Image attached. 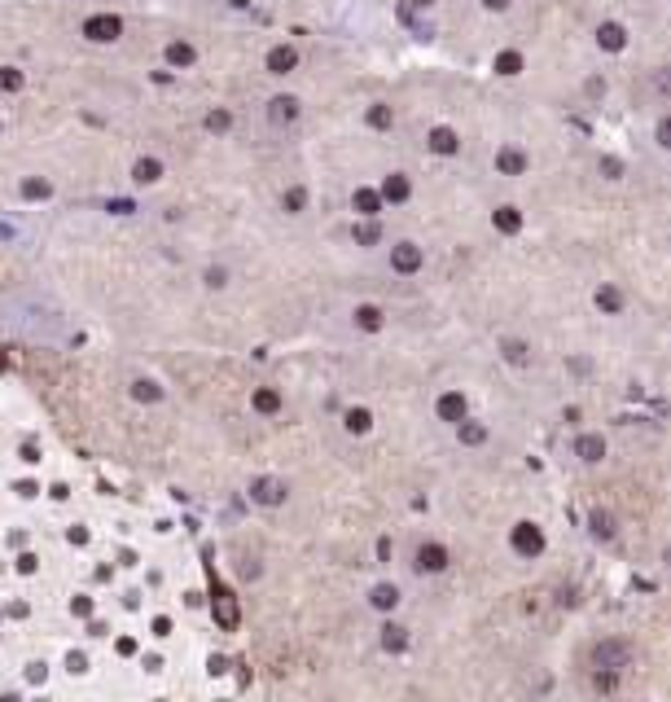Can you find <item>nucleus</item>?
Wrapping results in <instances>:
<instances>
[{
	"label": "nucleus",
	"mask_w": 671,
	"mask_h": 702,
	"mask_svg": "<svg viewBox=\"0 0 671 702\" xmlns=\"http://www.w3.org/2000/svg\"><path fill=\"white\" fill-rule=\"evenodd\" d=\"M628 659H632V646H628V641H619V637L597 641L592 654H588L592 672H619V668H628Z\"/></svg>",
	"instance_id": "1"
},
{
	"label": "nucleus",
	"mask_w": 671,
	"mask_h": 702,
	"mask_svg": "<svg viewBox=\"0 0 671 702\" xmlns=\"http://www.w3.org/2000/svg\"><path fill=\"white\" fill-rule=\"evenodd\" d=\"M509 544H513L518 557H540L548 549V535H544L540 522H518V527L509 531Z\"/></svg>",
	"instance_id": "2"
},
{
	"label": "nucleus",
	"mask_w": 671,
	"mask_h": 702,
	"mask_svg": "<svg viewBox=\"0 0 671 702\" xmlns=\"http://www.w3.org/2000/svg\"><path fill=\"white\" fill-rule=\"evenodd\" d=\"M422 264H426V255H422V246H417V242H395L391 246V268L400 272V277L422 272Z\"/></svg>",
	"instance_id": "3"
},
{
	"label": "nucleus",
	"mask_w": 671,
	"mask_h": 702,
	"mask_svg": "<svg viewBox=\"0 0 671 702\" xmlns=\"http://www.w3.org/2000/svg\"><path fill=\"white\" fill-rule=\"evenodd\" d=\"M435 413H439V422L457 426V422H465V417H470V400H465L461 391H443V395H439V404H435Z\"/></svg>",
	"instance_id": "4"
},
{
	"label": "nucleus",
	"mask_w": 671,
	"mask_h": 702,
	"mask_svg": "<svg viewBox=\"0 0 671 702\" xmlns=\"http://www.w3.org/2000/svg\"><path fill=\"white\" fill-rule=\"evenodd\" d=\"M382 207H386L382 189H369V185H364V189H355V194H351V211H355L360 220H378Z\"/></svg>",
	"instance_id": "5"
},
{
	"label": "nucleus",
	"mask_w": 671,
	"mask_h": 702,
	"mask_svg": "<svg viewBox=\"0 0 671 702\" xmlns=\"http://www.w3.org/2000/svg\"><path fill=\"white\" fill-rule=\"evenodd\" d=\"M118 31H123V22H118L114 14H97V18H88V22H83V35H88V40H97V44L118 40Z\"/></svg>",
	"instance_id": "6"
},
{
	"label": "nucleus",
	"mask_w": 671,
	"mask_h": 702,
	"mask_svg": "<svg viewBox=\"0 0 671 702\" xmlns=\"http://www.w3.org/2000/svg\"><path fill=\"white\" fill-rule=\"evenodd\" d=\"M417 570H422V575H439V570H448V549L435 544V540L422 544V549H417Z\"/></svg>",
	"instance_id": "7"
},
{
	"label": "nucleus",
	"mask_w": 671,
	"mask_h": 702,
	"mask_svg": "<svg viewBox=\"0 0 671 702\" xmlns=\"http://www.w3.org/2000/svg\"><path fill=\"white\" fill-rule=\"evenodd\" d=\"M592 303H597V312H601V316H619L628 299H623V290L615 281H601V285H597V294H592Z\"/></svg>",
	"instance_id": "8"
},
{
	"label": "nucleus",
	"mask_w": 671,
	"mask_h": 702,
	"mask_svg": "<svg viewBox=\"0 0 671 702\" xmlns=\"http://www.w3.org/2000/svg\"><path fill=\"white\" fill-rule=\"evenodd\" d=\"M597 49L623 53L628 49V27H623V22H601V27H597Z\"/></svg>",
	"instance_id": "9"
},
{
	"label": "nucleus",
	"mask_w": 671,
	"mask_h": 702,
	"mask_svg": "<svg viewBox=\"0 0 671 702\" xmlns=\"http://www.w3.org/2000/svg\"><path fill=\"white\" fill-rule=\"evenodd\" d=\"M575 457L588 461V466H597V461H606V439L597 431H584L579 439H575Z\"/></svg>",
	"instance_id": "10"
},
{
	"label": "nucleus",
	"mask_w": 671,
	"mask_h": 702,
	"mask_svg": "<svg viewBox=\"0 0 671 702\" xmlns=\"http://www.w3.org/2000/svg\"><path fill=\"white\" fill-rule=\"evenodd\" d=\"M263 66H268L272 75H290V70L298 66V49H294V44H277V49H268Z\"/></svg>",
	"instance_id": "11"
},
{
	"label": "nucleus",
	"mask_w": 671,
	"mask_h": 702,
	"mask_svg": "<svg viewBox=\"0 0 671 702\" xmlns=\"http://www.w3.org/2000/svg\"><path fill=\"white\" fill-rule=\"evenodd\" d=\"M496 172L500 176H522L526 172V154L518 145H500L496 149Z\"/></svg>",
	"instance_id": "12"
},
{
	"label": "nucleus",
	"mask_w": 671,
	"mask_h": 702,
	"mask_svg": "<svg viewBox=\"0 0 671 702\" xmlns=\"http://www.w3.org/2000/svg\"><path fill=\"white\" fill-rule=\"evenodd\" d=\"M491 224H496V233H505V237H518V233H522V211L505 202V207H496V211H491Z\"/></svg>",
	"instance_id": "13"
},
{
	"label": "nucleus",
	"mask_w": 671,
	"mask_h": 702,
	"mask_svg": "<svg viewBox=\"0 0 671 702\" xmlns=\"http://www.w3.org/2000/svg\"><path fill=\"white\" fill-rule=\"evenodd\" d=\"M250 496H255L259 505H281L285 501V483L281 479H255L250 483Z\"/></svg>",
	"instance_id": "14"
},
{
	"label": "nucleus",
	"mask_w": 671,
	"mask_h": 702,
	"mask_svg": "<svg viewBox=\"0 0 671 702\" xmlns=\"http://www.w3.org/2000/svg\"><path fill=\"white\" fill-rule=\"evenodd\" d=\"M382 198H386V202H409L413 198V180L404 172H391L386 180H382Z\"/></svg>",
	"instance_id": "15"
},
{
	"label": "nucleus",
	"mask_w": 671,
	"mask_h": 702,
	"mask_svg": "<svg viewBox=\"0 0 671 702\" xmlns=\"http://www.w3.org/2000/svg\"><path fill=\"white\" fill-rule=\"evenodd\" d=\"M430 149L443 154V158H452V154L461 149V136L452 132V127H430Z\"/></svg>",
	"instance_id": "16"
},
{
	"label": "nucleus",
	"mask_w": 671,
	"mask_h": 702,
	"mask_svg": "<svg viewBox=\"0 0 671 702\" xmlns=\"http://www.w3.org/2000/svg\"><path fill=\"white\" fill-rule=\"evenodd\" d=\"M355 325H360L364 334H378V329L386 325V312H382L378 303H360V307H355Z\"/></svg>",
	"instance_id": "17"
},
{
	"label": "nucleus",
	"mask_w": 671,
	"mask_h": 702,
	"mask_svg": "<svg viewBox=\"0 0 671 702\" xmlns=\"http://www.w3.org/2000/svg\"><path fill=\"white\" fill-rule=\"evenodd\" d=\"M457 435H461V444H465V448H478V444H487V426H483V422H474V417L457 422Z\"/></svg>",
	"instance_id": "18"
},
{
	"label": "nucleus",
	"mask_w": 671,
	"mask_h": 702,
	"mask_svg": "<svg viewBox=\"0 0 671 702\" xmlns=\"http://www.w3.org/2000/svg\"><path fill=\"white\" fill-rule=\"evenodd\" d=\"M342 426H347L351 435H369V431H373V413H369V409H347Z\"/></svg>",
	"instance_id": "19"
},
{
	"label": "nucleus",
	"mask_w": 671,
	"mask_h": 702,
	"mask_svg": "<svg viewBox=\"0 0 671 702\" xmlns=\"http://www.w3.org/2000/svg\"><path fill=\"white\" fill-rule=\"evenodd\" d=\"M382 646H386L391 654H404V650H409V632H404L400 623H386V628H382Z\"/></svg>",
	"instance_id": "20"
},
{
	"label": "nucleus",
	"mask_w": 671,
	"mask_h": 702,
	"mask_svg": "<svg viewBox=\"0 0 671 702\" xmlns=\"http://www.w3.org/2000/svg\"><path fill=\"white\" fill-rule=\"evenodd\" d=\"M250 404H255V413H281V391H272V386H259Z\"/></svg>",
	"instance_id": "21"
},
{
	"label": "nucleus",
	"mask_w": 671,
	"mask_h": 702,
	"mask_svg": "<svg viewBox=\"0 0 671 702\" xmlns=\"http://www.w3.org/2000/svg\"><path fill=\"white\" fill-rule=\"evenodd\" d=\"M272 118H277V123H294V118H298V101L294 97H272Z\"/></svg>",
	"instance_id": "22"
},
{
	"label": "nucleus",
	"mask_w": 671,
	"mask_h": 702,
	"mask_svg": "<svg viewBox=\"0 0 671 702\" xmlns=\"http://www.w3.org/2000/svg\"><path fill=\"white\" fill-rule=\"evenodd\" d=\"M369 601H373L378 610H395V606H400V588H395V584H378Z\"/></svg>",
	"instance_id": "23"
},
{
	"label": "nucleus",
	"mask_w": 671,
	"mask_h": 702,
	"mask_svg": "<svg viewBox=\"0 0 671 702\" xmlns=\"http://www.w3.org/2000/svg\"><path fill=\"white\" fill-rule=\"evenodd\" d=\"M496 75H518L522 70V53H513V49H505V53H496Z\"/></svg>",
	"instance_id": "24"
},
{
	"label": "nucleus",
	"mask_w": 671,
	"mask_h": 702,
	"mask_svg": "<svg viewBox=\"0 0 671 702\" xmlns=\"http://www.w3.org/2000/svg\"><path fill=\"white\" fill-rule=\"evenodd\" d=\"M281 207H285V211H290V216H298V211H303V207H307V189H303V185H294V189H285V194H281Z\"/></svg>",
	"instance_id": "25"
},
{
	"label": "nucleus",
	"mask_w": 671,
	"mask_h": 702,
	"mask_svg": "<svg viewBox=\"0 0 671 702\" xmlns=\"http://www.w3.org/2000/svg\"><path fill=\"white\" fill-rule=\"evenodd\" d=\"M132 176H136L141 185H154V180H158V176H163V163H158V158H141V163H136V172H132Z\"/></svg>",
	"instance_id": "26"
},
{
	"label": "nucleus",
	"mask_w": 671,
	"mask_h": 702,
	"mask_svg": "<svg viewBox=\"0 0 671 702\" xmlns=\"http://www.w3.org/2000/svg\"><path fill=\"white\" fill-rule=\"evenodd\" d=\"M500 351H505V360H509V364H526V360H531V355H526V342H522V338H505V342H500Z\"/></svg>",
	"instance_id": "27"
},
{
	"label": "nucleus",
	"mask_w": 671,
	"mask_h": 702,
	"mask_svg": "<svg viewBox=\"0 0 671 702\" xmlns=\"http://www.w3.org/2000/svg\"><path fill=\"white\" fill-rule=\"evenodd\" d=\"M391 123H395L391 105H369V127H378V132H386Z\"/></svg>",
	"instance_id": "28"
},
{
	"label": "nucleus",
	"mask_w": 671,
	"mask_h": 702,
	"mask_svg": "<svg viewBox=\"0 0 671 702\" xmlns=\"http://www.w3.org/2000/svg\"><path fill=\"white\" fill-rule=\"evenodd\" d=\"M355 242H360V246H373V242H382V224H378V220H364L360 229H355Z\"/></svg>",
	"instance_id": "29"
},
{
	"label": "nucleus",
	"mask_w": 671,
	"mask_h": 702,
	"mask_svg": "<svg viewBox=\"0 0 671 702\" xmlns=\"http://www.w3.org/2000/svg\"><path fill=\"white\" fill-rule=\"evenodd\" d=\"M207 127H211V132H229V127H233V114H229V110H215V114H207Z\"/></svg>",
	"instance_id": "30"
},
{
	"label": "nucleus",
	"mask_w": 671,
	"mask_h": 702,
	"mask_svg": "<svg viewBox=\"0 0 671 702\" xmlns=\"http://www.w3.org/2000/svg\"><path fill=\"white\" fill-rule=\"evenodd\" d=\"M601 176H606V180H619V176H623V163L615 158V154H606V158H601Z\"/></svg>",
	"instance_id": "31"
},
{
	"label": "nucleus",
	"mask_w": 671,
	"mask_h": 702,
	"mask_svg": "<svg viewBox=\"0 0 671 702\" xmlns=\"http://www.w3.org/2000/svg\"><path fill=\"white\" fill-rule=\"evenodd\" d=\"M654 141H658L663 149H671V114H667V118H658V127H654Z\"/></svg>",
	"instance_id": "32"
},
{
	"label": "nucleus",
	"mask_w": 671,
	"mask_h": 702,
	"mask_svg": "<svg viewBox=\"0 0 671 702\" xmlns=\"http://www.w3.org/2000/svg\"><path fill=\"white\" fill-rule=\"evenodd\" d=\"M0 88H9V92H18V88H22V75H18L14 66H5V70H0Z\"/></svg>",
	"instance_id": "33"
},
{
	"label": "nucleus",
	"mask_w": 671,
	"mask_h": 702,
	"mask_svg": "<svg viewBox=\"0 0 671 702\" xmlns=\"http://www.w3.org/2000/svg\"><path fill=\"white\" fill-rule=\"evenodd\" d=\"M167 57H172L176 66H189V62H194V49H189V44H172V53H167Z\"/></svg>",
	"instance_id": "34"
},
{
	"label": "nucleus",
	"mask_w": 671,
	"mask_h": 702,
	"mask_svg": "<svg viewBox=\"0 0 671 702\" xmlns=\"http://www.w3.org/2000/svg\"><path fill=\"white\" fill-rule=\"evenodd\" d=\"M592 535L597 540H610V514H592Z\"/></svg>",
	"instance_id": "35"
},
{
	"label": "nucleus",
	"mask_w": 671,
	"mask_h": 702,
	"mask_svg": "<svg viewBox=\"0 0 671 702\" xmlns=\"http://www.w3.org/2000/svg\"><path fill=\"white\" fill-rule=\"evenodd\" d=\"M22 194H27V198H49V185H44V180H27V185H22Z\"/></svg>",
	"instance_id": "36"
},
{
	"label": "nucleus",
	"mask_w": 671,
	"mask_h": 702,
	"mask_svg": "<svg viewBox=\"0 0 671 702\" xmlns=\"http://www.w3.org/2000/svg\"><path fill=\"white\" fill-rule=\"evenodd\" d=\"M158 395H163V391L154 382H136V400H158Z\"/></svg>",
	"instance_id": "37"
},
{
	"label": "nucleus",
	"mask_w": 671,
	"mask_h": 702,
	"mask_svg": "<svg viewBox=\"0 0 671 702\" xmlns=\"http://www.w3.org/2000/svg\"><path fill=\"white\" fill-rule=\"evenodd\" d=\"M487 9H509V0H483Z\"/></svg>",
	"instance_id": "38"
}]
</instances>
